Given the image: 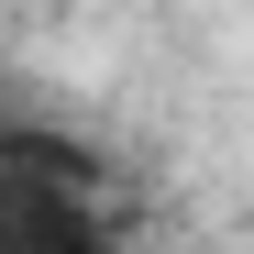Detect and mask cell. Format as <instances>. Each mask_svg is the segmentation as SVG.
Masks as SVG:
<instances>
[{"label":"cell","instance_id":"cell-1","mask_svg":"<svg viewBox=\"0 0 254 254\" xmlns=\"http://www.w3.org/2000/svg\"><path fill=\"white\" fill-rule=\"evenodd\" d=\"M0 254H122V232H111L100 188L0 166Z\"/></svg>","mask_w":254,"mask_h":254}]
</instances>
